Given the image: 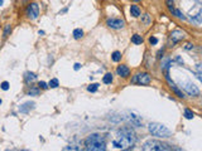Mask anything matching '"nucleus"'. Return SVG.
Listing matches in <instances>:
<instances>
[{
  "label": "nucleus",
  "mask_w": 202,
  "mask_h": 151,
  "mask_svg": "<svg viewBox=\"0 0 202 151\" xmlns=\"http://www.w3.org/2000/svg\"><path fill=\"white\" fill-rule=\"evenodd\" d=\"M135 141H137L135 132L130 127H124L116 132V137L113 141V145L116 149L128 150V149H133V146L135 145Z\"/></svg>",
  "instance_id": "1"
},
{
  "label": "nucleus",
  "mask_w": 202,
  "mask_h": 151,
  "mask_svg": "<svg viewBox=\"0 0 202 151\" xmlns=\"http://www.w3.org/2000/svg\"><path fill=\"white\" fill-rule=\"evenodd\" d=\"M85 150L91 151H105L106 141L105 137L99 134H92L85 140Z\"/></svg>",
  "instance_id": "2"
},
{
  "label": "nucleus",
  "mask_w": 202,
  "mask_h": 151,
  "mask_svg": "<svg viewBox=\"0 0 202 151\" xmlns=\"http://www.w3.org/2000/svg\"><path fill=\"white\" fill-rule=\"evenodd\" d=\"M148 130H149V132L153 135V136L162 137V139L169 137L171 134H172L171 130H169L168 127H166L164 125L158 123V122H150V123L148 125Z\"/></svg>",
  "instance_id": "3"
},
{
  "label": "nucleus",
  "mask_w": 202,
  "mask_h": 151,
  "mask_svg": "<svg viewBox=\"0 0 202 151\" xmlns=\"http://www.w3.org/2000/svg\"><path fill=\"white\" fill-rule=\"evenodd\" d=\"M173 147L169 144L158 141V140H148L144 145H143V150L144 151H167V150H172Z\"/></svg>",
  "instance_id": "4"
},
{
  "label": "nucleus",
  "mask_w": 202,
  "mask_h": 151,
  "mask_svg": "<svg viewBox=\"0 0 202 151\" xmlns=\"http://www.w3.org/2000/svg\"><path fill=\"white\" fill-rule=\"evenodd\" d=\"M132 82L142 85V86H147V85L150 83V76L148 73H138L137 76H134V77H133Z\"/></svg>",
  "instance_id": "5"
},
{
  "label": "nucleus",
  "mask_w": 202,
  "mask_h": 151,
  "mask_svg": "<svg viewBox=\"0 0 202 151\" xmlns=\"http://www.w3.org/2000/svg\"><path fill=\"white\" fill-rule=\"evenodd\" d=\"M27 15H28L32 20L37 19L38 15H39V7H38L36 3H32V4L28 7V9H27Z\"/></svg>",
  "instance_id": "6"
},
{
  "label": "nucleus",
  "mask_w": 202,
  "mask_h": 151,
  "mask_svg": "<svg viewBox=\"0 0 202 151\" xmlns=\"http://www.w3.org/2000/svg\"><path fill=\"white\" fill-rule=\"evenodd\" d=\"M106 24L109 25L110 28H113V29H121L124 27V21L121 19H115V18L108 19L106 20Z\"/></svg>",
  "instance_id": "7"
},
{
  "label": "nucleus",
  "mask_w": 202,
  "mask_h": 151,
  "mask_svg": "<svg viewBox=\"0 0 202 151\" xmlns=\"http://www.w3.org/2000/svg\"><path fill=\"white\" fill-rule=\"evenodd\" d=\"M183 88H185V91H186L190 96H198V94H200V89H198L195 85H192V83H186V85L183 86Z\"/></svg>",
  "instance_id": "8"
},
{
  "label": "nucleus",
  "mask_w": 202,
  "mask_h": 151,
  "mask_svg": "<svg viewBox=\"0 0 202 151\" xmlns=\"http://www.w3.org/2000/svg\"><path fill=\"white\" fill-rule=\"evenodd\" d=\"M183 38H185V33L181 32V30H173V32L171 33V40H172L173 43L180 42V40H182Z\"/></svg>",
  "instance_id": "9"
},
{
  "label": "nucleus",
  "mask_w": 202,
  "mask_h": 151,
  "mask_svg": "<svg viewBox=\"0 0 202 151\" xmlns=\"http://www.w3.org/2000/svg\"><path fill=\"white\" fill-rule=\"evenodd\" d=\"M116 73L120 76V77H128L129 76V73H130V71H129V68L126 67V66H124V64H121V66H119L118 67V69H116Z\"/></svg>",
  "instance_id": "10"
},
{
  "label": "nucleus",
  "mask_w": 202,
  "mask_h": 151,
  "mask_svg": "<svg viewBox=\"0 0 202 151\" xmlns=\"http://www.w3.org/2000/svg\"><path fill=\"white\" fill-rule=\"evenodd\" d=\"M33 108H34V102H27V103H24L23 106H20L19 111H20V112H24V113H27V112H29V111L33 110Z\"/></svg>",
  "instance_id": "11"
},
{
  "label": "nucleus",
  "mask_w": 202,
  "mask_h": 151,
  "mask_svg": "<svg viewBox=\"0 0 202 151\" xmlns=\"http://www.w3.org/2000/svg\"><path fill=\"white\" fill-rule=\"evenodd\" d=\"M24 80H25V82H27V83H32V82H34L37 80V76L33 72H27L24 74Z\"/></svg>",
  "instance_id": "12"
},
{
  "label": "nucleus",
  "mask_w": 202,
  "mask_h": 151,
  "mask_svg": "<svg viewBox=\"0 0 202 151\" xmlns=\"http://www.w3.org/2000/svg\"><path fill=\"white\" fill-rule=\"evenodd\" d=\"M129 122L132 123V125H134V126H140L142 125V120L139 118V116H137V115H130V117H129Z\"/></svg>",
  "instance_id": "13"
},
{
  "label": "nucleus",
  "mask_w": 202,
  "mask_h": 151,
  "mask_svg": "<svg viewBox=\"0 0 202 151\" xmlns=\"http://www.w3.org/2000/svg\"><path fill=\"white\" fill-rule=\"evenodd\" d=\"M130 14L134 16V18H138L140 15V9L137 7V5H132L130 7Z\"/></svg>",
  "instance_id": "14"
},
{
  "label": "nucleus",
  "mask_w": 202,
  "mask_h": 151,
  "mask_svg": "<svg viewBox=\"0 0 202 151\" xmlns=\"http://www.w3.org/2000/svg\"><path fill=\"white\" fill-rule=\"evenodd\" d=\"M132 42H133L134 44H142V43H143V38H142V35H139V34H134V35L132 37Z\"/></svg>",
  "instance_id": "15"
},
{
  "label": "nucleus",
  "mask_w": 202,
  "mask_h": 151,
  "mask_svg": "<svg viewBox=\"0 0 202 151\" xmlns=\"http://www.w3.org/2000/svg\"><path fill=\"white\" fill-rule=\"evenodd\" d=\"M169 10H171V13L172 14H174L177 18H180V19H185V16H183V14L178 10V9H174V8H169Z\"/></svg>",
  "instance_id": "16"
},
{
  "label": "nucleus",
  "mask_w": 202,
  "mask_h": 151,
  "mask_svg": "<svg viewBox=\"0 0 202 151\" xmlns=\"http://www.w3.org/2000/svg\"><path fill=\"white\" fill-rule=\"evenodd\" d=\"M82 35H84L82 29L77 28V29H75V30H73V37H75L76 39H80V38H82Z\"/></svg>",
  "instance_id": "17"
},
{
  "label": "nucleus",
  "mask_w": 202,
  "mask_h": 151,
  "mask_svg": "<svg viewBox=\"0 0 202 151\" xmlns=\"http://www.w3.org/2000/svg\"><path fill=\"white\" fill-rule=\"evenodd\" d=\"M104 83H106V85H109V83H111L113 82V74L111 73H106L105 76H104Z\"/></svg>",
  "instance_id": "18"
},
{
  "label": "nucleus",
  "mask_w": 202,
  "mask_h": 151,
  "mask_svg": "<svg viewBox=\"0 0 202 151\" xmlns=\"http://www.w3.org/2000/svg\"><path fill=\"white\" fill-rule=\"evenodd\" d=\"M185 117H186V118H188V120H192V118L195 117V115H193V112H192L191 110L186 108V110H185Z\"/></svg>",
  "instance_id": "19"
},
{
  "label": "nucleus",
  "mask_w": 202,
  "mask_h": 151,
  "mask_svg": "<svg viewBox=\"0 0 202 151\" xmlns=\"http://www.w3.org/2000/svg\"><path fill=\"white\" fill-rule=\"evenodd\" d=\"M48 87H50V88H57V87H58V80H57V78L50 80V82H49Z\"/></svg>",
  "instance_id": "20"
},
{
  "label": "nucleus",
  "mask_w": 202,
  "mask_h": 151,
  "mask_svg": "<svg viewBox=\"0 0 202 151\" xmlns=\"http://www.w3.org/2000/svg\"><path fill=\"white\" fill-rule=\"evenodd\" d=\"M97 88H99V85H97V83H92V85H90V86L87 87V91H89V92H96Z\"/></svg>",
  "instance_id": "21"
},
{
  "label": "nucleus",
  "mask_w": 202,
  "mask_h": 151,
  "mask_svg": "<svg viewBox=\"0 0 202 151\" xmlns=\"http://www.w3.org/2000/svg\"><path fill=\"white\" fill-rule=\"evenodd\" d=\"M120 59H121L120 52H114V53H113V61H114V62H119Z\"/></svg>",
  "instance_id": "22"
},
{
  "label": "nucleus",
  "mask_w": 202,
  "mask_h": 151,
  "mask_svg": "<svg viewBox=\"0 0 202 151\" xmlns=\"http://www.w3.org/2000/svg\"><path fill=\"white\" fill-rule=\"evenodd\" d=\"M10 30H12L10 25H5V28H4V33H3V37H4V38H7V37L9 35V33H10Z\"/></svg>",
  "instance_id": "23"
},
{
  "label": "nucleus",
  "mask_w": 202,
  "mask_h": 151,
  "mask_svg": "<svg viewBox=\"0 0 202 151\" xmlns=\"http://www.w3.org/2000/svg\"><path fill=\"white\" fill-rule=\"evenodd\" d=\"M28 94L29 96H37V94H39V89L38 88H33V89H31L28 92Z\"/></svg>",
  "instance_id": "24"
},
{
  "label": "nucleus",
  "mask_w": 202,
  "mask_h": 151,
  "mask_svg": "<svg viewBox=\"0 0 202 151\" xmlns=\"http://www.w3.org/2000/svg\"><path fill=\"white\" fill-rule=\"evenodd\" d=\"M38 86H39V88H43V89H47V88H48V85H47L46 82H43V81H41V82L38 83Z\"/></svg>",
  "instance_id": "25"
},
{
  "label": "nucleus",
  "mask_w": 202,
  "mask_h": 151,
  "mask_svg": "<svg viewBox=\"0 0 202 151\" xmlns=\"http://www.w3.org/2000/svg\"><path fill=\"white\" fill-rule=\"evenodd\" d=\"M2 89L8 91V89H9V83H8V82H3V83H2Z\"/></svg>",
  "instance_id": "26"
},
{
  "label": "nucleus",
  "mask_w": 202,
  "mask_h": 151,
  "mask_svg": "<svg viewBox=\"0 0 202 151\" xmlns=\"http://www.w3.org/2000/svg\"><path fill=\"white\" fill-rule=\"evenodd\" d=\"M149 43H150V44H157V43H158V39L154 38V37H150V38H149Z\"/></svg>",
  "instance_id": "27"
},
{
  "label": "nucleus",
  "mask_w": 202,
  "mask_h": 151,
  "mask_svg": "<svg viewBox=\"0 0 202 151\" xmlns=\"http://www.w3.org/2000/svg\"><path fill=\"white\" fill-rule=\"evenodd\" d=\"M143 21H144L145 24H149L150 19H149V15H148V14H145V15H144V19H143Z\"/></svg>",
  "instance_id": "28"
},
{
  "label": "nucleus",
  "mask_w": 202,
  "mask_h": 151,
  "mask_svg": "<svg viewBox=\"0 0 202 151\" xmlns=\"http://www.w3.org/2000/svg\"><path fill=\"white\" fill-rule=\"evenodd\" d=\"M167 5H168V9L173 8V0H167Z\"/></svg>",
  "instance_id": "29"
},
{
  "label": "nucleus",
  "mask_w": 202,
  "mask_h": 151,
  "mask_svg": "<svg viewBox=\"0 0 202 151\" xmlns=\"http://www.w3.org/2000/svg\"><path fill=\"white\" fill-rule=\"evenodd\" d=\"M73 68H75V71H79V69H80V68H81V64H80V63H76V64H75V67H73Z\"/></svg>",
  "instance_id": "30"
},
{
  "label": "nucleus",
  "mask_w": 202,
  "mask_h": 151,
  "mask_svg": "<svg viewBox=\"0 0 202 151\" xmlns=\"http://www.w3.org/2000/svg\"><path fill=\"white\" fill-rule=\"evenodd\" d=\"M186 49H192L193 48V44H191V43H188V44H186V47H185Z\"/></svg>",
  "instance_id": "31"
},
{
  "label": "nucleus",
  "mask_w": 202,
  "mask_h": 151,
  "mask_svg": "<svg viewBox=\"0 0 202 151\" xmlns=\"http://www.w3.org/2000/svg\"><path fill=\"white\" fill-rule=\"evenodd\" d=\"M3 3H4V0H0V5H3Z\"/></svg>",
  "instance_id": "32"
},
{
  "label": "nucleus",
  "mask_w": 202,
  "mask_h": 151,
  "mask_svg": "<svg viewBox=\"0 0 202 151\" xmlns=\"http://www.w3.org/2000/svg\"><path fill=\"white\" fill-rule=\"evenodd\" d=\"M134 2H140V0H134Z\"/></svg>",
  "instance_id": "33"
},
{
  "label": "nucleus",
  "mask_w": 202,
  "mask_h": 151,
  "mask_svg": "<svg viewBox=\"0 0 202 151\" xmlns=\"http://www.w3.org/2000/svg\"><path fill=\"white\" fill-rule=\"evenodd\" d=\"M0 105H2V99H0Z\"/></svg>",
  "instance_id": "34"
}]
</instances>
